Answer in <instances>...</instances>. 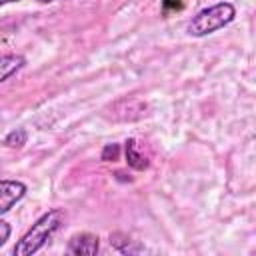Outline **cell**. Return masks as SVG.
<instances>
[{"mask_svg":"<svg viewBox=\"0 0 256 256\" xmlns=\"http://www.w3.org/2000/svg\"><path fill=\"white\" fill-rule=\"evenodd\" d=\"M26 64V58L20 54H2L0 56V84L20 72Z\"/></svg>","mask_w":256,"mask_h":256,"instance_id":"cell-6","label":"cell"},{"mask_svg":"<svg viewBox=\"0 0 256 256\" xmlns=\"http://www.w3.org/2000/svg\"><path fill=\"white\" fill-rule=\"evenodd\" d=\"M110 246H112L116 252L124 254V256H132V254H144V252H148V248H146L142 242L134 240V238L128 236L126 232H112V234H110Z\"/></svg>","mask_w":256,"mask_h":256,"instance_id":"cell-5","label":"cell"},{"mask_svg":"<svg viewBox=\"0 0 256 256\" xmlns=\"http://www.w3.org/2000/svg\"><path fill=\"white\" fill-rule=\"evenodd\" d=\"M26 184L20 180H0V214H6L26 196Z\"/></svg>","mask_w":256,"mask_h":256,"instance_id":"cell-3","label":"cell"},{"mask_svg":"<svg viewBox=\"0 0 256 256\" xmlns=\"http://www.w3.org/2000/svg\"><path fill=\"white\" fill-rule=\"evenodd\" d=\"M124 152H126V164L134 170H146L148 168V158L138 152V144L134 138H128L124 142Z\"/></svg>","mask_w":256,"mask_h":256,"instance_id":"cell-7","label":"cell"},{"mask_svg":"<svg viewBox=\"0 0 256 256\" xmlns=\"http://www.w3.org/2000/svg\"><path fill=\"white\" fill-rule=\"evenodd\" d=\"M10 234H12V228H10V224H8L6 220H0V248L6 244V240L10 238Z\"/></svg>","mask_w":256,"mask_h":256,"instance_id":"cell-10","label":"cell"},{"mask_svg":"<svg viewBox=\"0 0 256 256\" xmlns=\"http://www.w3.org/2000/svg\"><path fill=\"white\" fill-rule=\"evenodd\" d=\"M118 156H120V144H106L102 148L100 160L102 162H114V160H118Z\"/></svg>","mask_w":256,"mask_h":256,"instance_id":"cell-9","label":"cell"},{"mask_svg":"<svg viewBox=\"0 0 256 256\" xmlns=\"http://www.w3.org/2000/svg\"><path fill=\"white\" fill-rule=\"evenodd\" d=\"M64 218H66L64 212L58 210V208L44 212V214L28 228V232L16 242L14 254H16V256H32V254H36V252L60 230V226L64 224Z\"/></svg>","mask_w":256,"mask_h":256,"instance_id":"cell-1","label":"cell"},{"mask_svg":"<svg viewBox=\"0 0 256 256\" xmlns=\"http://www.w3.org/2000/svg\"><path fill=\"white\" fill-rule=\"evenodd\" d=\"M236 16V8L234 4L230 2H218V4H212L204 10H200L198 14L192 16V20L188 22L186 30L190 36L194 38H202V36H208L224 26H228Z\"/></svg>","mask_w":256,"mask_h":256,"instance_id":"cell-2","label":"cell"},{"mask_svg":"<svg viewBox=\"0 0 256 256\" xmlns=\"http://www.w3.org/2000/svg\"><path fill=\"white\" fill-rule=\"evenodd\" d=\"M98 250H100V240L96 234H90V232L74 234L66 246V252L74 256H96Z\"/></svg>","mask_w":256,"mask_h":256,"instance_id":"cell-4","label":"cell"},{"mask_svg":"<svg viewBox=\"0 0 256 256\" xmlns=\"http://www.w3.org/2000/svg\"><path fill=\"white\" fill-rule=\"evenodd\" d=\"M40 2H58V0H40Z\"/></svg>","mask_w":256,"mask_h":256,"instance_id":"cell-12","label":"cell"},{"mask_svg":"<svg viewBox=\"0 0 256 256\" xmlns=\"http://www.w3.org/2000/svg\"><path fill=\"white\" fill-rule=\"evenodd\" d=\"M28 142V132L24 128H14L4 136V144L8 148H22Z\"/></svg>","mask_w":256,"mask_h":256,"instance_id":"cell-8","label":"cell"},{"mask_svg":"<svg viewBox=\"0 0 256 256\" xmlns=\"http://www.w3.org/2000/svg\"><path fill=\"white\" fill-rule=\"evenodd\" d=\"M12 2H18V0H0V6H6V4H12Z\"/></svg>","mask_w":256,"mask_h":256,"instance_id":"cell-11","label":"cell"}]
</instances>
